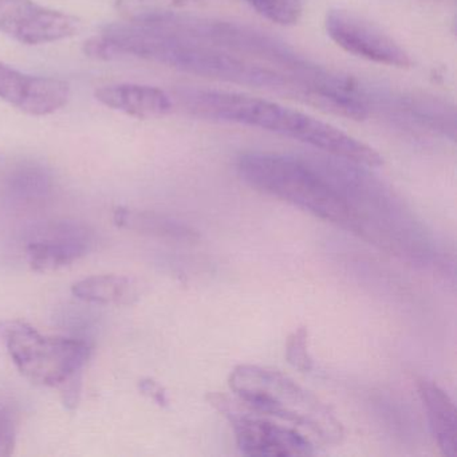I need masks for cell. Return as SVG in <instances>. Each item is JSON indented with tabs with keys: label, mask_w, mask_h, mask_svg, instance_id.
<instances>
[{
	"label": "cell",
	"mask_w": 457,
	"mask_h": 457,
	"mask_svg": "<svg viewBox=\"0 0 457 457\" xmlns=\"http://www.w3.org/2000/svg\"><path fill=\"white\" fill-rule=\"evenodd\" d=\"M81 29L79 18L33 0H0V31L23 45L65 41Z\"/></svg>",
	"instance_id": "9c48e42d"
},
{
	"label": "cell",
	"mask_w": 457,
	"mask_h": 457,
	"mask_svg": "<svg viewBox=\"0 0 457 457\" xmlns=\"http://www.w3.org/2000/svg\"><path fill=\"white\" fill-rule=\"evenodd\" d=\"M419 392L438 448L444 456L457 457V411L453 401L427 378L420 379Z\"/></svg>",
	"instance_id": "4fadbf2b"
},
{
	"label": "cell",
	"mask_w": 457,
	"mask_h": 457,
	"mask_svg": "<svg viewBox=\"0 0 457 457\" xmlns=\"http://www.w3.org/2000/svg\"><path fill=\"white\" fill-rule=\"evenodd\" d=\"M71 293L93 304H130L138 298V285L124 275H95L74 283Z\"/></svg>",
	"instance_id": "5bb4252c"
},
{
	"label": "cell",
	"mask_w": 457,
	"mask_h": 457,
	"mask_svg": "<svg viewBox=\"0 0 457 457\" xmlns=\"http://www.w3.org/2000/svg\"><path fill=\"white\" fill-rule=\"evenodd\" d=\"M114 221L121 228L138 234L154 235L175 240H194L197 237V232L186 224L149 211L119 208L114 212Z\"/></svg>",
	"instance_id": "9a60e30c"
},
{
	"label": "cell",
	"mask_w": 457,
	"mask_h": 457,
	"mask_svg": "<svg viewBox=\"0 0 457 457\" xmlns=\"http://www.w3.org/2000/svg\"><path fill=\"white\" fill-rule=\"evenodd\" d=\"M307 344H309V331L302 326L291 334L286 347V357L288 362L303 373L312 369V360L310 357Z\"/></svg>",
	"instance_id": "ac0fdd59"
},
{
	"label": "cell",
	"mask_w": 457,
	"mask_h": 457,
	"mask_svg": "<svg viewBox=\"0 0 457 457\" xmlns=\"http://www.w3.org/2000/svg\"><path fill=\"white\" fill-rule=\"evenodd\" d=\"M175 98L184 111L199 119L269 130L361 167L377 168L384 164L376 149L334 125L264 98L195 87L176 90Z\"/></svg>",
	"instance_id": "7a4b0ae2"
},
{
	"label": "cell",
	"mask_w": 457,
	"mask_h": 457,
	"mask_svg": "<svg viewBox=\"0 0 457 457\" xmlns=\"http://www.w3.org/2000/svg\"><path fill=\"white\" fill-rule=\"evenodd\" d=\"M325 28L337 46L355 57L390 68L406 69L413 63L395 39L360 15L331 10L326 15Z\"/></svg>",
	"instance_id": "ba28073f"
},
{
	"label": "cell",
	"mask_w": 457,
	"mask_h": 457,
	"mask_svg": "<svg viewBox=\"0 0 457 457\" xmlns=\"http://www.w3.org/2000/svg\"><path fill=\"white\" fill-rule=\"evenodd\" d=\"M71 87L53 77L31 76L0 62V100L30 116L44 117L62 109Z\"/></svg>",
	"instance_id": "8fae6325"
},
{
	"label": "cell",
	"mask_w": 457,
	"mask_h": 457,
	"mask_svg": "<svg viewBox=\"0 0 457 457\" xmlns=\"http://www.w3.org/2000/svg\"><path fill=\"white\" fill-rule=\"evenodd\" d=\"M17 443V419L9 403L0 400V457L12 454Z\"/></svg>",
	"instance_id": "d6986e66"
},
{
	"label": "cell",
	"mask_w": 457,
	"mask_h": 457,
	"mask_svg": "<svg viewBox=\"0 0 457 457\" xmlns=\"http://www.w3.org/2000/svg\"><path fill=\"white\" fill-rule=\"evenodd\" d=\"M0 339L18 370L34 384L55 387L76 408L90 346L82 339L44 336L22 320H0Z\"/></svg>",
	"instance_id": "8992f818"
},
{
	"label": "cell",
	"mask_w": 457,
	"mask_h": 457,
	"mask_svg": "<svg viewBox=\"0 0 457 457\" xmlns=\"http://www.w3.org/2000/svg\"><path fill=\"white\" fill-rule=\"evenodd\" d=\"M52 173L38 164H22L7 176L4 191L10 199L34 203L46 199L53 191Z\"/></svg>",
	"instance_id": "2e32d148"
},
{
	"label": "cell",
	"mask_w": 457,
	"mask_h": 457,
	"mask_svg": "<svg viewBox=\"0 0 457 457\" xmlns=\"http://www.w3.org/2000/svg\"><path fill=\"white\" fill-rule=\"evenodd\" d=\"M262 17L280 26L298 23L302 15L301 0H245Z\"/></svg>",
	"instance_id": "e0dca14e"
},
{
	"label": "cell",
	"mask_w": 457,
	"mask_h": 457,
	"mask_svg": "<svg viewBox=\"0 0 457 457\" xmlns=\"http://www.w3.org/2000/svg\"><path fill=\"white\" fill-rule=\"evenodd\" d=\"M98 103L138 120L159 119L173 109V100L159 87L146 85H106L96 90Z\"/></svg>",
	"instance_id": "7c38bea8"
},
{
	"label": "cell",
	"mask_w": 457,
	"mask_h": 457,
	"mask_svg": "<svg viewBox=\"0 0 457 457\" xmlns=\"http://www.w3.org/2000/svg\"><path fill=\"white\" fill-rule=\"evenodd\" d=\"M144 15L156 25L187 38L279 69L317 87L330 84L336 79L285 42L250 26L173 12H148Z\"/></svg>",
	"instance_id": "277c9868"
},
{
	"label": "cell",
	"mask_w": 457,
	"mask_h": 457,
	"mask_svg": "<svg viewBox=\"0 0 457 457\" xmlns=\"http://www.w3.org/2000/svg\"><path fill=\"white\" fill-rule=\"evenodd\" d=\"M97 37L105 60L133 55L205 79L295 96L306 103L314 98V85L304 79L187 38L143 15L108 25Z\"/></svg>",
	"instance_id": "6da1fadb"
},
{
	"label": "cell",
	"mask_w": 457,
	"mask_h": 457,
	"mask_svg": "<svg viewBox=\"0 0 457 457\" xmlns=\"http://www.w3.org/2000/svg\"><path fill=\"white\" fill-rule=\"evenodd\" d=\"M229 387L255 413L303 428L326 443H338L344 436V428L330 406L282 371L240 365L229 376Z\"/></svg>",
	"instance_id": "5b68a950"
},
{
	"label": "cell",
	"mask_w": 457,
	"mask_h": 457,
	"mask_svg": "<svg viewBox=\"0 0 457 457\" xmlns=\"http://www.w3.org/2000/svg\"><path fill=\"white\" fill-rule=\"evenodd\" d=\"M232 425L240 451L248 456H309L314 446L309 438L287 425L270 421L245 408L239 400L212 393L208 397Z\"/></svg>",
	"instance_id": "52a82bcc"
},
{
	"label": "cell",
	"mask_w": 457,
	"mask_h": 457,
	"mask_svg": "<svg viewBox=\"0 0 457 457\" xmlns=\"http://www.w3.org/2000/svg\"><path fill=\"white\" fill-rule=\"evenodd\" d=\"M95 243V232L85 224L50 221L29 232L26 256L36 271H55L84 258Z\"/></svg>",
	"instance_id": "30bf717a"
},
{
	"label": "cell",
	"mask_w": 457,
	"mask_h": 457,
	"mask_svg": "<svg viewBox=\"0 0 457 457\" xmlns=\"http://www.w3.org/2000/svg\"><path fill=\"white\" fill-rule=\"evenodd\" d=\"M141 390L145 395H148L152 400L160 403V405L167 403V395H165L164 389L157 382L152 381V379H145V381L141 382Z\"/></svg>",
	"instance_id": "ffe728a7"
},
{
	"label": "cell",
	"mask_w": 457,
	"mask_h": 457,
	"mask_svg": "<svg viewBox=\"0 0 457 457\" xmlns=\"http://www.w3.org/2000/svg\"><path fill=\"white\" fill-rule=\"evenodd\" d=\"M237 172L253 188L365 237L355 208L307 157L250 152L237 160Z\"/></svg>",
	"instance_id": "3957f363"
}]
</instances>
